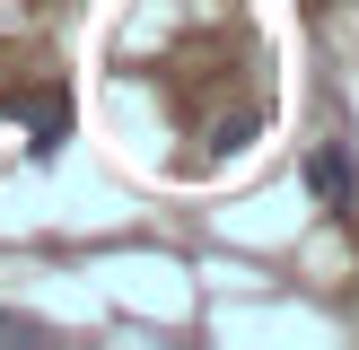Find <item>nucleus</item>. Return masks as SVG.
<instances>
[{
  "label": "nucleus",
  "instance_id": "nucleus-1",
  "mask_svg": "<svg viewBox=\"0 0 359 350\" xmlns=\"http://www.w3.org/2000/svg\"><path fill=\"white\" fill-rule=\"evenodd\" d=\"M316 192H325V202H342V192H351V158H342V149L316 158Z\"/></svg>",
  "mask_w": 359,
  "mask_h": 350
}]
</instances>
